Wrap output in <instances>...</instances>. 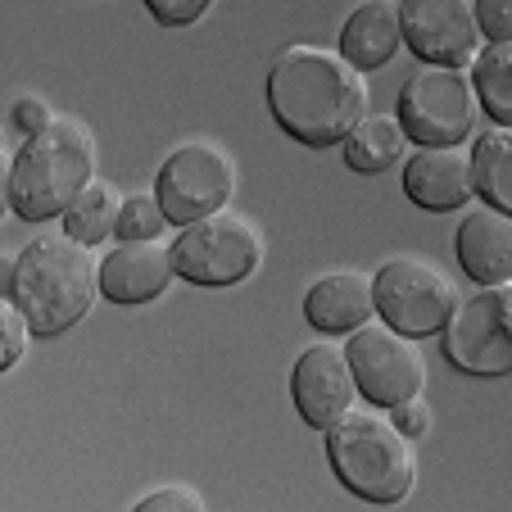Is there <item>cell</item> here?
<instances>
[{"label": "cell", "mask_w": 512, "mask_h": 512, "mask_svg": "<svg viewBox=\"0 0 512 512\" xmlns=\"http://www.w3.org/2000/svg\"><path fill=\"white\" fill-rule=\"evenodd\" d=\"M268 109L286 136L309 150L340 145L372 109L368 78L340 50L286 46L268 68Z\"/></svg>", "instance_id": "1"}, {"label": "cell", "mask_w": 512, "mask_h": 512, "mask_svg": "<svg viewBox=\"0 0 512 512\" xmlns=\"http://www.w3.org/2000/svg\"><path fill=\"white\" fill-rule=\"evenodd\" d=\"M10 300L23 309L32 336H59L100 300V259L73 236H37L14 259Z\"/></svg>", "instance_id": "2"}, {"label": "cell", "mask_w": 512, "mask_h": 512, "mask_svg": "<svg viewBox=\"0 0 512 512\" xmlns=\"http://www.w3.org/2000/svg\"><path fill=\"white\" fill-rule=\"evenodd\" d=\"M96 177V141L78 118H50L10 159V209L23 223H50Z\"/></svg>", "instance_id": "3"}, {"label": "cell", "mask_w": 512, "mask_h": 512, "mask_svg": "<svg viewBox=\"0 0 512 512\" xmlns=\"http://www.w3.org/2000/svg\"><path fill=\"white\" fill-rule=\"evenodd\" d=\"M327 458L349 494L368 503H399L417 485L413 440L381 413L349 408L336 426H327Z\"/></svg>", "instance_id": "4"}, {"label": "cell", "mask_w": 512, "mask_h": 512, "mask_svg": "<svg viewBox=\"0 0 512 512\" xmlns=\"http://www.w3.org/2000/svg\"><path fill=\"white\" fill-rule=\"evenodd\" d=\"M263 263V236L245 213L218 209L182 227L173 241V268L191 286H236Z\"/></svg>", "instance_id": "5"}, {"label": "cell", "mask_w": 512, "mask_h": 512, "mask_svg": "<svg viewBox=\"0 0 512 512\" xmlns=\"http://www.w3.org/2000/svg\"><path fill=\"white\" fill-rule=\"evenodd\" d=\"M472 73L445 64H426L399 87L395 118L408 141L417 145H463L476 127Z\"/></svg>", "instance_id": "6"}, {"label": "cell", "mask_w": 512, "mask_h": 512, "mask_svg": "<svg viewBox=\"0 0 512 512\" xmlns=\"http://www.w3.org/2000/svg\"><path fill=\"white\" fill-rule=\"evenodd\" d=\"M372 304H377L381 322L395 327L408 340H426L440 336V327L449 322L458 304V286L449 281L445 268L404 254V259H390L377 268L372 277Z\"/></svg>", "instance_id": "7"}, {"label": "cell", "mask_w": 512, "mask_h": 512, "mask_svg": "<svg viewBox=\"0 0 512 512\" xmlns=\"http://www.w3.org/2000/svg\"><path fill=\"white\" fill-rule=\"evenodd\" d=\"M345 358H349V372H354L358 395L368 404L395 408L404 399H417L426 386V358L417 349V340L399 336L386 322L368 318L363 327H354Z\"/></svg>", "instance_id": "8"}, {"label": "cell", "mask_w": 512, "mask_h": 512, "mask_svg": "<svg viewBox=\"0 0 512 512\" xmlns=\"http://www.w3.org/2000/svg\"><path fill=\"white\" fill-rule=\"evenodd\" d=\"M232 191H236V164L223 145L213 141H182L155 177V195L173 227H186L195 218H204V213L227 209Z\"/></svg>", "instance_id": "9"}, {"label": "cell", "mask_w": 512, "mask_h": 512, "mask_svg": "<svg viewBox=\"0 0 512 512\" xmlns=\"http://www.w3.org/2000/svg\"><path fill=\"white\" fill-rule=\"evenodd\" d=\"M445 354L472 377L512 372V295L508 286H481L454 304L445 327Z\"/></svg>", "instance_id": "10"}, {"label": "cell", "mask_w": 512, "mask_h": 512, "mask_svg": "<svg viewBox=\"0 0 512 512\" xmlns=\"http://www.w3.org/2000/svg\"><path fill=\"white\" fill-rule=\"evenodd\" d=\"M399 5V37L426 64L463 68L481 50L472 0H395Z\"/></svg>", "instance_id": "11"}, {"label": "cell", "mask_w": 512, "mask_h": 512, "mask_svg": "<svg viewBox=\"0 0 512 512\" xmlns=\"http://www.w3.org/2000/svg\"><path fill=\"white\" fill-rule=\"evenodd\" d=\"M290 395H295V408H300V417L313 426V431L336 426L340 417L354 408L358 386H354V372H349L345 345H336V336L318 340V345H309L300 358H295Z\"/></svg>", "instance_id": "12"}, {"label": "cell", "mask_w": 512, "mask_h": 512, "mask_svg": "<svg viewBox=\"0 0 512 512\" xmlns=\"http://www.w3.org/2000/svg\"><path fill=\"white\" fill-rule=\"evenodd\" d=\"M177 277L173 245L164 241H118L100 259V295L114 304H150Z\"/></svg>", "instance_id": "13"}, {"label": "cell", "mask_w": 512, "mask_h": 512, "mask_svg": "<svg viewBox=\"0 0 512 512\" xmlns=\"http://www.w3.org/2000/svg\"><path fill=\"white\" fill-rule=\"evenodd\" d=\"M404 191L417 209H463L472 200V164L458 145H422L404 164Z\"/></svg>", "instance_id": "14"}, {"label": "cell", "mask_w": 512, "mask_h": 512, "mask_svg": "<svg viewBox=\"0 0 512 512\" xmlns=\"http://www.w3.org/2000/svg\"><path fill=\"white\" fill-rule=\"evenodd\" d=\"M458 263L476 286H508L512 281V218L503 209L476 204L458 227Z\"/></svg>", "instance_id": "15"}, {"label": "cell", "mask_w": 512, "mask_h": 512, "mask_svg": "<svg viewBox=\"0 0 512 512\" xmlns=\"http://www.w3.org/2000/svg\"><path fill=\"white\" fill-rule=\"evenodd\" d=\"M372 313H377V304H372L368 272H349V268L327 272V277H318L309 286V295H304V318L318 331H327V336L363 327Z\"/></svg>", "instance_id": "16"}, {"label": "cell", "mask_w": 512, "mask_h": 512, "mask_svg": "<svg viewBox=\"0 0 512 512\" xmlns=\"http://www.w3.org/2000/svg\"><path fill=\"white\" fill-rule=\"evenodd\" d=\"M399 46H404V37H399L395 0H363L345 19V32H340V55H345L358 73H372V68L390 64Z\"/></svg>", "instance_id": "17"}, {"label": "cell", "mask_w": 512, "mask_h": 512, "mask_svg": "<svg viewBox=\"0 0 512 512\" xmlns=\"http://www.w3.org/2000/svg\"><path fill=\"white\" fill-rule=\"evenodd\" d=\"M340 145H345V164L354 168V173H386V168H395L399 159H404L408 136L395 114H372L368 109Z\"/></svg>", "instance_id": "18"}, {"label": "cell", "mask_w": 512, "mask_h": 512, "mask_svg": "<svg viewBox=\"0 0 512 512\" xmlns=\"http://www.w3.org/2000/svg\"><path fill=\"white\" fill-rule=\"evenodd\" d=\"M472 195H481V204L512 213V132L508 127H490L476 136L472 155Z\"/></svg>", "instance_id": "19"}, {"label": "cell", "mask_w": 512, "mask_h": 512, "mask_svg": "<svg viewBox=\"0 0 512 512\" xmlns=\"http://www.w3.org/2000/svg\"><path fill=\"white\" fill-rule=\"evenodd\" d=\"M118 204H123V191H118L114 182L91 177V182L78 191V200L64 209V232L82 245L109 241V236H114V223H118Z\"/></svg>", "instance_id": "20"}, {"label": "cell", "mask_w": 512, "mask_h": 512, "mask_svg": "<svg viewBox=\"0 0 512 512\" xmlns=\"http://www.w3.org/2000/svg\"><path fill=\"white\" fill-rule=\"evenodd\" d=\"M472 59H476V73H472L476 105L499 127H508L512 123V41H485Z\"/></svg>", "instance_id": "21"}, {"label": "cell", "mask_w": 512, "mask_h": 512, "mask_svg": "<svg viewBox=\"0 0 512 512\" xmlns=\"http://www.w3.org/2000/svg\"><path fill=\"white\" fill-rule=\"evenodd\" d=\"M168 213L159 204L155 191H136V195H123L118 204V223H114V236L118 241H159L168 232Z\"/></svg>", "instance_id": "22"}, {"label": "cell", "mask_w": 512, "mask_h": 512, "mask_svg": "<svg viewBox=\"0 0 512 512\" xmlns=\"http://www.w3.org/2000/svg\"><path fill=\"white\" fill-rule=\"evenodd\" d=\"M28 340H32V327L23 318V309L10 295H0V372H10L28 354Z\"/></svg>", "instance_id": "23"}, {"label": "cell", "mask_w": 512, "mask_h": 512, "mask_svg": "<svg viewBox=\"0 0 512 512\" xmlns=\"http://www.w3.org/2000/svg\"><path fill=\"white\" fill-rule=\"evenodd\" d=\"M204 512V494L186 490V485H168V490H150L136 499V512Z\"/></svg>", "instance_id": "24"}, {"label": "cell", "mask_w": 512, "mask_h": 512, "mask_svg": "<svg viewBox=\"0 0 512 512\" xmlns=\"http://www.w3.org/2000/svg\"><path fill=\"white\" fill-rule=\"evenodd\" d=\"M472 14L485 41H512V0H472Z\"/></svg>", "instance_id": "25"}, {"label": "cell", "mask_w": 512, "mask_h": 512, "mask_svg": "<svg viewBox=\"0 0 512 512\" xmlns=\"http://www.w3.org/2000/svg\"><path fill=\"white\" fill-rule=\"evenodd\" d=\"M213 0H145V10L155 14L164 28H191L209 14Z\"/></svg>", "instance_id": "26"}, {"label": "cell", "mask_w": 512, "mask_h": 512, "mask_svg": "<svg viewBox=\"0 0 512 512\" xmlns=\"http://www.w3.org/2000/svg\"><path fill=\"white\" fill-rule=\"evenodd\" d=\"M390 413H395V417H390V422H395L399 431L408 435V440H417V435H426V426H431V408L422 404V395H417V399H404V404H395V408H390Z\"/></svg>", "instance_id": "27"}, {"label": "cell", "mask_w": 512, "mask_h": 512, "mask_svg": "<svg viewBox=\"0 0 512 512\" xmlns=\"http://www.w3.org/2000/svg\"><path fill=\"white\" fill-rule=\"evenodd\" d=\"M50 118H55V114H50V105L41 96H19V100H14V127H19L23 136L41 132Z\"/></svg>", "instance_id": "28"}, {"label": "cell", "mask_w": 512, "mask_h": 512, "mask_svg": "<svg viewBox=\"0 0 512 512\" xmlns=\"http://www.w3.org/2000/svg\"><path fill=\"white\" fill-rule=\"evenodd\" d=\"M5 209H10V159L0 155V218H5Z\"/></svg>", "instance_id": "29"}, {"label": "cell", "mask_w": 512, "mask_h": 512, "mask_svg": "<svg viewBox=\"0 0 512 512\" xmlns=\"http://www.w3.org/2000/svg\"><path fill=\"white\" fill-rule=\"evenodd\" d=\"M10 290H14V259L0 254V295H10Z\"/></svg>", "instance_id": "30"}, {"label": "cell", "mask_w": 512, "mask_h": 512, "mask_svg": "<svg viewBox=\"0 0 512 512\" xmlns=\"http://www.w3.org/2000/svg\"><path fill=\"white\" fill-rule=\"evenodd\" d=\"M0 155H5V127H0Z\"/></svg>", "instance_id": "31"}]
</instances>
